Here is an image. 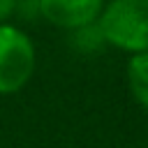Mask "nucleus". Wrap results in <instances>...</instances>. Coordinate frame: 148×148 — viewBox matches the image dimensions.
Returning a JSON list of instances; mask_svg holds the SVG:
<instances>
[{
  "label": "nucleus",
  "instance_id": "6",
  "mask_svg": "<svg viewBox=\"0 0 148 148\" xmlns=\"http://www.w3.org/2000/svg\"><path fill=\"white\" fill-rule=\"evenodd\" d=\"M16 5H18V0H0V23L9 21L16 14Z\"/></svg>",
  "mask_w": 148,
  "mask_h": 148
},
{
  "label": "nucleus",
  "instance_id": "3",
  "mask_svg": "<svg viewBox=\"0 0 148 148\" xmlns=\"http://www.w3.org/2000/svg\"><path fill=\"white\" fill-rule=\"evenodd\" d=\"M106 0H37L39 18L46 23L62 28V30H76L83 25H90L99 18Z\"/></svg>",
  "mask_w": 148,
  "mask_h": 148
},
{
  "label": "nucleus",
  "instance_id": "4",
  "mask_svg": "<svg viewBox=\"0 0 148 148\" xmlns=\"http://www.w3.org/2000/svg\"><path fill=\"white\" fill-rule=\"evenodd\" d=\"M127 86L139 106L148 111V51L132 53L127 60Z\"/></svg>",
  "mask_w": 148,
  "mask_h": 148
},
{
  "label": "nucleus",
  "instance_id": "2",
  "mask_svg": "<svg viewBox=\"0 0 148 148\" xmlns=\"http://www.w3.org/2000/svg\"><path fill=\"white\" fill-rule=\"evenodd\" d=\"M37 67V51L28 32L9 21L0 23V95L23 90Z\"/></svg>",
  "mask_w": 148,
  "mask_h": 148
},
{
  "label": "nucleus",
  "instance_id": "5",
  "mask_svg": "<svg viewBox=\"0 0 148 148\" xmlns=\"http://www.w3.org/2000/svg\"><path fill=\"white\" fill-rule=\"evenodd\" d=\"M69 32H72V46H74L76 51H81V53H95V51H99L102 46H106L97 21L90 23V25L69 30Z\"/></svg>",
  "mask_w": 148,
  "mask_h": 148
},
{
  "label": "nucleus",
  "instance_id": "1",
  "mask_svg": "<svg viewBox=\"0 0 148 148\" xmlns=\"http://www.w3.org/2000/svg\"><path fill=\"white\" fill-rule=\"evenodd\" d=\"M97 25L109 46L130 56L148 51V0H106Z\"/></svg>",
  "mask_w": 148,
  "mask_h": 148
}]
</instances>
